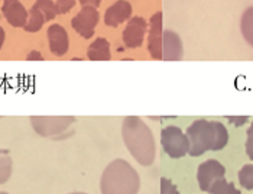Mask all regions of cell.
I'll return each mask as SVG.
<instances>
[{
  "label": "cell",
  "mask_w": 253,
  "mask_h": 194,
  "mask_svg": "<svg viewBox=\"0 0 253 194\" xmlns=\"http://www.w3.org/2000/svg\"><path fill=\"white\" fill-rule=\"evenodd\" d=\"M4 39H6V34H4L3 28L0 26V49H1V47H3V44H4Z\"/></svg>",
  "instance_id": "cell-27"
},
{
  "label": "cell",
  "mask_w": 253,
  "mask_h": 194,
  "mask_svg": "<svg viewBox=\"0 0 253 194\" xmlns=\"http://www.w3.org/2000/svg\"><path fill=\"white\" fill-rule=\"evenodd\" d=\"M229 122L234 125V126H243L245 123H248L249 117L248 116H229Z\"/></svg>",
  "instance_id": "cell-24"
},
{
  "label": "cell",
  "mask_w": 253,
  "mask_h": 194,
  "mask_svg": "<svg viewBox=\"0 0 253 194\" xmlns=\"http://www.w3.org/2000/svg\"><path fill=\"white\" fill-rule=\"evenodd\" d=\"M101 194H137L140 177L126 159L112 161L103 171L100 180Z\"/></svg>",
  "instance_id": "cell-3"
},
{
  "label": "cell",
  "mask_w": 253,
  "mask_h": 194,
  "mask_svg": "<svg viewBox=\"0 0 253 194\" xmlns=\"http://www.w3.org/2000/svg\"><path fill=\"white\" fill-rule=\"evenodd\" d=\"M239 183L243 189L253 190V164L242 167V170L239 171Z\"/></svg>",
  "instance_id": "cell-20"
},
{
  "label": "cell",
  "mask_w": 253,
  "mask_h": 194,
  "mask_svg": "<svg viewBox=\"0 0 253 194\" xmlns=\"http://www.w3.org/2000/svg\"><path fill=\"white\" fill-rule=\"evenodd\" d=\"M246 154L253 161V122L248 129V139H246Z\"/></svg>",
  "instance_id": "cell-23"
},
{
  "label": "cell",
  "mask_w": 253,
  "mask_h": 194,
  "mask_svg": "<svg viewBox=\"0 0 253 194\" xmlns=\"http://www.w3.org/2000/svg\"><path fill=\"white\" fill-rule=\"evenodd\" d=\"M210 194H242L240 190L236 189L233 183H229L227 180L221 178L218 181H215L213 184V187L210 189Z\"/></svg>",
  "instance_id": "cell-18"
},
{
  "label": "cell",
  "mask_w": 253,
  "mask_h": 194,
  "mask_svg": "<svg viewBox=\"0 0 253 194\" xmlns=\"http://www.w3.org/2000/svg\"><path fill=\"white\" fill-rule=\"evenodd\" d=\"M161 145L167 155L172 159H179L188 154L190 142L187 135L174 125H169L161 132Z\"/></svg>",
  "instance_id": "cell-4"
},
{
  "label": "cell",
  "mask_w": 253,
  "mask_h": 194,
  "mask_svg": "<svg viewBox=\"0 0 253 194\" xmlns=\"http://www.w3.org/2000/svg\"><path fill=\"white\" fill-rule=\"evenodd\" d=\"M184 57V47L179 35L174 31H164L162 34V59L179 61Z\"/></svg>",
  "instance_id": "cell-10"
},
{
  "label": "cell",
  "mask_w": 253,
  "mask_h": 194,
  "mask_svg": "<svg viewBox=\"0 0 253 194\" xmlns=\"http://www.w3.org/2000/svg\"><path fill=\"white\" fill-rule=\"evenodd\" d=\"M148 49L154 59H162V12H156L149 20Z\"/></svg>",
  "instance_id": "cell-9"
},
{
  "label": "cell",
  "mask_w": 253,
  "mask_h": 194,
  "mask_svg": "<svg viewBox=\"0 0 253 194\" xmlns=\"http://www.w3.org/2000/svg\"><path fill=\"white\" fill-rule=\"evenodd\" d=\"M48 42H49V49L54 55L62 57L68 52L70 39L62 25L54 23L48 28Z\"/></svg>",
  "instance_id": "cell-11"
},
{
  "label": "cell",
  "mask_w": 253,
  "mask_h": 194,
  "mask_svg": "<svg viewBox=\"0 0 253 194\" xmlns=\"http://www.w3.org/2000/svg\"><path fill=\"white\" fill-rule=\"evenodd\" d=\"M240 31L245 41L253 47V6L248 7L240 19Z\"/></svg>",
  "instance_id": "cell-15"
},
{
  "label": "cell",
  "mask_w": 253,
  "mask_h": 194,
  "mask_svg": "<svg viewBox=\"0 0 253 194\" xmlns=\"http://www.w3.org/2000/svg\"><path fill=\"white\" fill-rule=\"evenodd\" d=\"M87 57L91 61H109L112 59L110 42L106 38H98L90 44L87 49Z\"/></svg>",
  "instance_id": "cell-14"
},
{
  "label": "cell",
  "mask_w": 253,
  "mask_h": 194,
  "mask_svg": "<svg viewBox=\"0 0 253 194\" xmlns=\"http://www.w3.org/2000/svg\"><path fill=\"white\" fill-rule=\"evenodd\" d=\"M46 20L43 18V15L39 12L35 6H32V9L29 10V16H28V20H26V25L23 26V29L26 32H38L39 29L43 26Z\"/></svg>",
  "instance_id": "cell-16"
},
{
  "label": "cell",
  "mask_w": 253,
  "mask_h": 194,
  "mask_svg": "<svg viewBox=\"0 0 253 194\" xmlns=\"http://www.w3.org/2000/svg\"><path fill=\"white\" fill-rule=\"evenodd\" d=\"M149 25L140 16H133L123 31V44L127 48H139L143 44Z\"/></svg>",
  "instance_id": "cell-8"
},
{
  "label": "cell",
  "mask_w": 253,
  "mask_h": 194,
  "mask_svg": "<svg viewBox=\"0 0 253 194\" xmlns=\"http://www.w3.org/2000/svg\"><path fill=\"white\" fill-rule=\"evenodd\" d=\"M122 136L130 155L143 167L154 164L156 144L151 128L139 116H127L122 123Z\"/></svg>",
  "instance_id": "cell-1"
},
{
  "label": "cell",
  "mask_w": 253,
  "mask_h": 194,
  "mask_svg": "<svg viewBox=\"0 0 253 194\" xmlns=\"http://www.w3.org/2000/svg\"><path fill=\"white\" fill-rule=\"evenodd\" d=\"M100 15H98L97 9L91 7V6H84L77 16H74L71 20V26L73 29L77 32L80 37L85 39H90L94 35L96 26H97Z\"/></svg>",
  "instance_id": "cell-6"
},
{
  "label": "cell",
  "mask_w": 253,
  "mask_h": 194,
  "mask_svg": "<svg viewBox=\"0 0 253 194\" xmlns=\"http://www.w3.org/2000/svg\"><path fill=\"white\" fill-rule=\"evenodd\" d=\"M70 194H87V193H70Z\"/></svg>",
  "instance_id": "cell-29"
},
{
  "label": "cell",
  "mask_w": 253,
  "mask_h": 194,
  "mask_svg": "<svg viewBox=\"0 0 253 194\" xmlns=\"http://www.w3.org/2000/svg\"><path fill=\"white\" fill-rule=\"evenodd\" d=\"M161 194H179V192L169 178L162 177L161 178Z\"/></svg>",
  "instance_id": "cell-22"
},
{
  "label": "cell",
  "mask_w": 253,
  "mask_h": 194,
  "mask_svg": "<svg viewBox=\"0 0 253 194\" xmlns=\"http://www.w3.org/2000/svg\"><path fill=\"white\" fill-rule=\"evenodd\" d=\"M224 174H226V168L217 159H207V161H204L198 167V171H197V180H198L200 189L203 192L209 193L215 181L224 178Z\"/></svg>",
  "instance_id": "cell-7"
},
{
  "label": "cell",
  "mask_w": 253,
  "mask_h": 194,
  "mask_svg": "<svg viewBox=\"0 0 253 194\" xmlns=\"http://www.w3.org/2000/svg\"><path fill=\"white\" fill-rule=\"evenodd\" d=\"M185 135L190 142L188 154L191 156L203 155L207 151H221L229 144V132L221 122L198 119L188 126Z\"/></svg>",
  "instance_id": "cell-2"
},
{
  "label": "cell",
  "mask_w": 253,
  "mask_h": 194,
  "mask_svg": "<svg viewBox=\"0 0 253 194\" xmlns=\"http://www.w3.org/2000/svg\"><path fill=\"white\" fill-rule=\"evenodd\" d=\"M76 3H77V0H57V1H55L57 13H58V15L68 13V12L76 6Z\"/></svg>",
  "instance_id": "cell-21"
},
{
  "label": "cell",
  "mask_w": 253,
  "mask_h": 194,
  "mask_svg": "<svg viewBox=\"0 0 253 194\" xmlns=\"http://www.w3.org/2000/svg\"><path fill=\"white\" fill-rule=\"evenodd\" d=\"M78 1H80V4H83V7H84V6L97 7L98 4L101 3V0H78Z\"/></svg>",
  "instance_id": "cell-26"
},
{
  "label": "cell",
  "mask_w": 253,
  "mask_h": 194,
  "mask_svg": "<svg viewBox=\"0 0 253 194\" xmlns=\"http://www.w3.org/2000/svg\"><path fill=\"white\" fill-rule=\"evenodd\" d=\"M1 12H3V16L6 18V20L15 28L25 26L28 16H29L28 10L20 3V0H4Z\"/></svg>",
  "instance_id": "cell-12"
},
{
  "label": "cell",
  "mask_w": 253,
  "mask_h": 194,
  "mask_svg": "<svg viewBox=\"0 0 253 194\" xmlns=\"http://www.w3.org/2000/svg\"><path fill=\"white\" fill-rule=\"evenodd\" d=\"M0 194H9V193H4V192H0Z\"/></svg>",
  "instance_id": "cell-30"
},
{
  "label": "cell",
  "mask_w": 253,
  "mask_h": 194,
  "mask_svg": "<svg viewBox=\"0 0 253 194\" xmlns=\"http://www.w3.org/2000/svg\"><path fill=\"white\" fill-rule=\"evenodd\" d=\"M132 16V4L127 0H117L115 4H112L106 13H104V23L107 26L116 28L120 23L130 19Z\"/></svg>",
  "instance_id": "cell-13"
},
{
  "label": "cell",
  "mask_w": 253,
  "mask_h": 194,
  "mask_svg": "<svg viewBox=\"0 0 253 194\" xmlns=\"http://www.w3.org/2000/svg\"><path fill=\"white\" fill-rule=\"evenodd\" d=\"M39 12L43 15L45 20H52L58 13H57V7L55 3L52 0H37L34 4Z\"/></svg>",
  "instance_id": "cell-17"
},
{
  "label": "cell",
  "mask_w": 253,
  "mask_h": 194,
  "mask_svg": "<svg viewBox=\"0 0 253 194\" xmlns=\"http://www.w3.org/2000/svg\"><path fill=\"white\" fill-rule=\"evenodd\" d=\"M4 154H9L7 149H0V155H4Z\"/></svg>",
  "instance_id": "cell-28"
},
{
  "label": "cell",
  "mask_w": 253,
  "mask_h": 194,
  "mask_svg": "<svg viewBox=\"0 0 253 194\" xmlns=\"http://www.w3.org/2000/svg\"><path fill=\"white\" fill-rule=\"evenodd\" d=\"M31 125L39 136L51 138L64 134L74 122V116H32Z\"/></svg>",
  "instance_id": "cell-5"
},
{
  "label": "cell",
  "mask_w": 253,
  "mask_h": 194,
  "mask_svg": "<svg viewBox=\"0 0 253 194\" xmlns=\"http://www.w3.org/2000/svg\"><path fill=\"white\" fill-rule=\"evenodd\" d=\"M26 59H29V61H42L43 57H42V54H41L39 51H31V52L26 55Z\"/></svg>",
  "instance_id": "cell-25"
},
{
  "label": "cell",
  "mask_w": 253,
  "mask_h": 194,
  "mask_svg": "<svg viewBox=\"0 0 253 194\" xmlns=\"http://www.w3.org/2000/svg\"><path fill=\"white\" fill-rule=\"evenodd\" d=\"M13 170V161L9 154L0 155V184H4L10 180Z\"/></svg>",
  "instance_id": "cell-19"
}]
</instances>
